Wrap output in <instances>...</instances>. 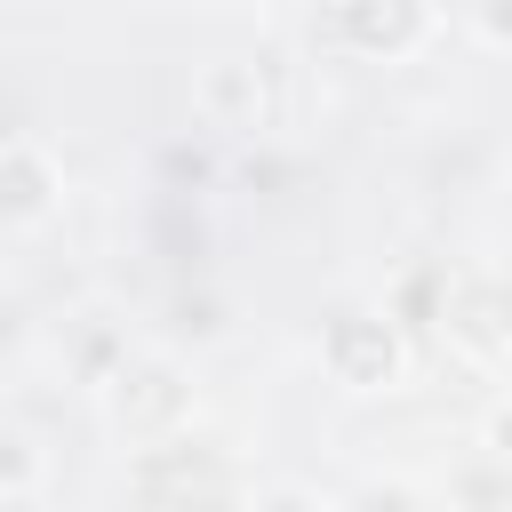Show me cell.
<instances>
[{"instance_id":"obj_9","label":"cell","mask_w":512,"mask_h":512,"mask_svg":"<svg viewBox=\"0 0 512 512\" xmlns=\"http://www.w3.org/2000/svg\"><path fill=\"white\" fill-rule=\"evenodd\" d=\"M224 336V296L216 288H176L168 296V344H216Z\"/></svg>"},{"instance_id":"obj_3","label":"cell","mask_w":512,"mask_h":512,"mask_svg":"<svg viewBox=\"0 0 512 512\" xmlns=\"http://www.w3.org/2000/svg\"><path fill=\"white\" fill-rule=\"evenodd\" d=\"M128 496H136V512H224L232 504V456L184 424V432L128 456Z\"/></svg>"},{"instance_id":"obj_7","label":"cell","mask_w":512,"mask_h":512,"mask_svg":"<svg viewBox=\"0 0 512 512\" xmlns=\"http://www.w3.org/2000/svg\"><path fill=\"white\" fill-rule=\"evenodd\" d=\"M192 112L200 128H232V136H256L272 128V80L256 56H208L192 72Z\"/></svg>"},{"instance_id":"obj_1","label":"cell","mask_w":512,"mask_h":512,"mask_svg":"<svg viewBox=\"0 0 512 512\" xmlns=\"http://www.w3.org/2000/svg\"><path fill=\"white\" fill-rule=\"evenodd\" d=\"M96 416L128 456L168 440V432H184L192 424V368L176 360V344H128L96 376Z\"/></svg>"},{"instance_id":"obj_5","label":"cell","mask_w":512,"mask_h":512,"mask_svg":"<svg viewBox=\"0 0 512 512\" xmlns=\"http://www.w3.org/2000/svg\"><path fill=\"white\" fill-rule=\"evenodd\" d=\"M440 32L432 0H328V40L360 64H408Z\"/></svg>"},{"instance_id":"obj_15","label":"cell","mask_w":512,"mask_h":512,"mask_svg":"<svg viewBox=\"0 0 512 512\" xmlns=\"http://www.w3.org/2000/svg\"><path fill=\"white\" fill-rule=\"evenodd\" d=\"M216 8H264V0H216Z\"/></svg>"},{"instance_id":"obj_8","label":"cell","mask_w":512,"mask_h":512,"mask_svg":"<svg viewBox=\"0 0 512 512\" xmlns=\"http://www.w3.org/2000/svg\"><path fill=\"white\" fill-rule=\"evenodd\" d=\"M40 480H48V448H40L24 424H0V504L40 496Z\"/></svg>"},{"instance_id":"obj_14","label":"cell","mask_w":512,"mask_h":512,"mask_svg":"<svg viewBox=\"0 0 512 512\" xmlns=\"http://www.w3.org/2000/svg\"><path fill=\"white\" fill-rule=\"evenodd\" d=\"M360 512H416V488L408 480H368L360 488Z\"/></svg>"},{"instance_id":"obj_12","label":"cell","mask_w":512,"mask_h":512,"mask_svg":"<svg viewBox=\"0 0 512 512\" xmlns=\"http://www.w3.org/2000/svg\"><path fill=\"white\" fill-rule=\"evenodd\" d=\"M248 512H336V504H328L320 488H304V480H272V488L248 504Z\"/></svg>"},{"instance_id":"obj_4","label":"cell","mask_w":512,"mask_h":512,"mask_svg":"<svg viewBox=\"0 0 512 512\" xmlns=\"http://www.w3.org/2000/svg\"><path fill=\"white\" fill-rule=\"evenodd\" d=\"M320 368H328V384H344V392H400V376H408V328H400V312L384 304H336L328 320H320Z\"/></svg>"},{"instance_id":"obj_13","label":"cell","mask_w":512,"mask_h":512,"mask_svg":"<svg viewBox=\"0 0 512 512\" xmlns=\"http://www.w3.org/2000/svg\"><path fill=\"white\" fill-rule=\"evenodd\" d=\"M480 456L512 472V392H504V400H496V408L480 416Z\"/></svg>"},{"instance_id":"obj_11","label":"cell","mask_w":512,"mask_h":512,"mask_svg":"<svg viewBox=\"0 0 512 512\" xmlns=\"http://www.w3.org/2000/svg\"><path fill=\"white\" fill-rule=\"evenodd\" d=\"M464 24H472V40H480V48L512 56V0H464Z\"/></svg>"},{"instance_id":"obj_6","label":"cell","mask_w":512,"mask_h":512,"mask_svg":"<svg viewBox=\"0 0 512 512\" xmlns=\"http://www.w3.org/2000/svg\"><path fill=\"white\" fill-rule=\"evenodd\" d=\"M64 208V160L40 136H0V232H40Z\"/></svg>"},{"instance_id":"obj_10","label":"cell","mask_w":512,"mask_h":512,"mask_svg":"<svg viewBox=\"0 0 512 512\" xmlns=\"http://www.w3.org/2000/svg\"><path fill=\"white\" fill-rule=\"evenodd\" d=\"M448 512H512V472L504 464H464L456 480H448Z\"/></svg>"},{"instance_id":"obj_2","label":"cell","mask_w":512,"mask_h":512,"mask_svg":"<svg viewBox=\"0 0 512 512\" xmlns=\"http://www.w3.org/2000/svg\"><path fill=\"white\" fill-rule=\"evenodd\" d=\"M424 328L464 368L512 360V264H456V272H440V296H432Z\"/></svg>"}]
</instances>
